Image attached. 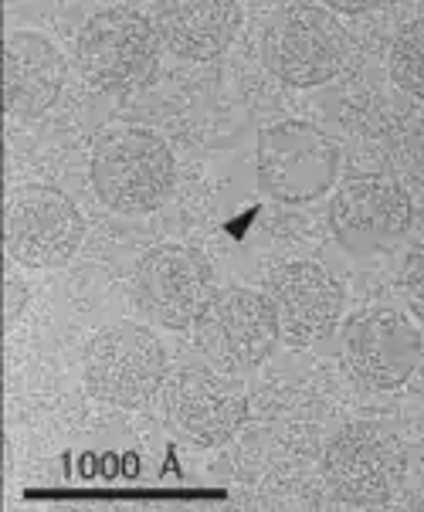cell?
Segmentation results:
<instances>
[{"label": "cell", "instance_id": "6da1fadb", "mask_svg": "<svg viewBox=\"0 0 424 512\" xmlns=\"http://www.w3.org/2000/svg\"><path fill=\"white\" fill-rule=\"evenodd\" d=\"M89 173L95 194L109 211L150 214L170 197L177 163L157 133L140 126H116L99 136Z\"/></svg>", "mask_w": 424, "mask_h": 512}, {"label": "cell", "instance_id": "7a4b0ae2", "mask_svg": "<svg viewBox=\"0 0 424 512\" xmlns=\"http://www.w3.org/2000/svg\"><path fill=\"white\" fill-rule=\"evenodd\" d=\"M160 31L133 7H106L75 41L82 75L102 92H140L160 72Z\"/></svg>", "mask_w": 424, "mask_h": 512}, {"label": "cell", "instance_id": "3957f363", "mask_svg": "<svg viewBox=\"0 0 424 512\" xmlns=\"http://www.w3.org/2000/svg\"><path fill=\"white\" fill-rule=\"evenodd\" d=\"M258 187L279 204H313L333 187L340 143L302 119H282L258 133Z\"/></svg>", "mask_w": 424, "mask_h": 512}, {"label": "cell", "instance_id": "277c9868", "mask_svg": "<svg viewBox=\"0 0 424 512\" xmlns=\"http://www.w3.org/2000/svg\"><path fill=\"white\" fill-rule=\"evenodd\" d=\"M167 350L153 329L112 323L92 336L85 350V387L92 397L116 407H140L163 387Z\"/></svg>", "mask_w": 424, "mask_h": 512}, {"label": "cell", "instance_id": "5b68a950", "mask_svg": "<svg viewBox=\"0 0 424 512\" xmlns=\"http://www.w3.org/2000/svg\"><path fill=\"white\" fill-rule=\"evenodd\" d=\"M194 333L201 353L224 373L262 367L282 340L268 295L241 285H228L211 295V302L197 316Z\"/></svg>", "mask_w": 424, "mask_h": 512}, {"label": "cell", "instance_id": "8992f818", "mask_svg": "<svg viewBox=\"0 0 424 512\" xmlns=\"http://www.w3.org/2000/svg\"><path fill=\"white\" fill-rule=\"evenodd\" d=\"M350 62V38L323 7H285L265 31V65L279 82L313 89Z\"/></svg>", "mask_w": 424, "mask_h": 512}, {"label": "cell", "instance_id": "52a82bcc", "mask_svg": "<svg viewBox=\"0 0 424 512\" xmlns=\"http://www.w3.org/2000/svg\"><path fill=\"white\" fill-rule=\"evenodd\" d=\"M7 255L24 268L72 262L85 238V221L72 197L48 184H24L7 197Z\"/></svg>", "mask_w": 424, "mask_h": 512}, {"label": "cell", "instance_id": "ba28073f", "mask_svg": "<svg viewBox=\"0 0 424 512\" xmlns=\"http://www.w3.org/2000/svg\"><path fill=\"white\" fill-rule=\"evenodd\" d=\"M414 204L408 190L384 173H357L336 187L330 228L343 251L357 258L391 251L411 231Z\"/></svg>", "mask_w": 424, "mask_h": 512}, {"label": "cell", "instance_id": "9c48e42d", "mask_svg": "<svg viewBox=\"0 0 424 512\" xmlns=\"http://www.w3.org/2000/svg\"><path fill=\"white\" fill-rule=\"evenodd\" d=\"M163 411L173 431L201 448H221L245 428L248 390L238 373L184 367L163 387Z\"/></svg>", "mask_w": 424, "mask_h": 512}, {"label": "cell", "instance_id": "30bf717a", "mask_svg": "<svg viewBox=\"0 0 424 512\" xmlns=\"http://www.w3.org/2000/svg\"><path fill=\"white\" fill-rule=\"evenodd\" d=\"M323 479L346 506H384L401 479V448L377 424L353 421L326 445Z\"/></svg>", "mask_w": 424, "mask_h": 512}, {"label": "cell", "instance_id": "8fae6325", "mask_svg": "<svg viewBox=\"0 0 424 512\" xmlns=\"http://www.w3.org/2000/svg\"><path fill=\"white\" fill-rule=\"evenodd\" d=\"M136 302L153 323L167 329H187L218 292L214 272L201 251L184 245H160L146 251L133 275Z\"/></svg>", "mask_w": 424, "mask_h": 512}, {"label": "cell", "instance_id": "7c38bea8", "mask_svg": "<svg viewBox=\"0 0 424 512\" xmlns=\"http://www.w3.org/2000/svg\"><path fill=\"white\" fill-rule=\"evenodd\" d=\"M346 367L363 387L397 390L421 367V333L394 309H367L343 329Z\"/></svg>", "mask_w": 424, "mask_h": 512}, {"label": "cell", "instance_id": "4fadbf2b", "mask_svg": "<svg viewBox=\"0 0 424 512\" xmlns=\"http://www.w3.org/2000/svg\"><path fill=\"white\" fill-rule=\"evenodd\" d=\"M268 302L289 346H313L343 316V285L319 262H285L268 275Z\"/></svg>", "mask_w": 424, "mask_h": 512}, {"label": "cell", "instance_id": "5bb4252c", "mask_svg": "<svg viewBox=\"0 0 424 512\" xmlns=\"http://www.w3.org/2000/svg\"><path fill=\"white\" fill-rule=\"evenodd\" d=\"M65 85V58L45 34L14 31L4 45V109L14 119H38Z\"/></svg>", "mask_w": 424, "mask_h": 512}, {"label": "cell", "instance_id": "9a60e30c", "mask_svg": "<svg viewBox=\"0 0 424 512\" xmlns=\"http://www.w3.org/2000/svg\"><path fill=\"white\" fill-rule=\"evenodd\" d=\"M160 41L187 62H211L228 51L241 28V7L231 0H170L157 7Z\"/></svg>", "mask_w": 424, "mask_h": 512}, {"label": "cell", "instance_id": "2e32d148", "mask_svg": "<svg viewBox=\"0 0 424 512\" xmlns=\"http://www.w3.org/2000/svg\"><path fill=\"white\" fill-rule=\"evenodd\" d=\"M391 75L397 89L424 102V17L404 24L391 48Z\"/></svg>", "mask_w": 424, "mask_h": 512}, {"label": "cell", "instance_id": "e0dca14e", "mask_svg": "<svg viewBox=\"0 0 424 512\" xmlns=\"http://www.w3.org/2000/svg\"><path fill=\"white\" fill-rule=\"evenodd\" d=\"M401 292L414 309V316L424 319V245H418L401 265Z\"/></svg>", "mask_w": 424, "mask_h": 512}, {"label": "cell", "instance_id": "ac0fdd59", "mask_svg": "<svg viewBox=\"0 0 424 512\" xmlns=\"http://www.w3.org/2000/svg\"><path fill=\"white\" fill-rule=\"evenodd\" d=\"M367 7H374V4H340V0H336L333 11H367Z\"/></svg>", "mask_w": 424, "mask_h": 512}]
</instances>
